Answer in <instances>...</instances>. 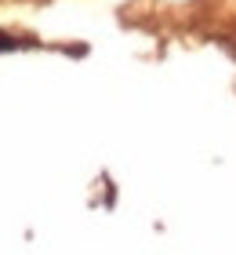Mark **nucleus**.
I'll list each match as a JSON object with an SVG mask.
<instances>
[{"instance_id": "obj_1", "label": "nucleus", "mask_w": 236, "mask_h": 255, "mask_svg": "<svg viewBox=\"0 0 236 255\" xmlns=\"http://www.w3.org/2000/svg\"><path fill=\"white\" fill-rule=\"evenodd\" d=\"M29 40H18V37H7V33H0V51H18V48H26Z\"/></svg>"}]
</instances>
